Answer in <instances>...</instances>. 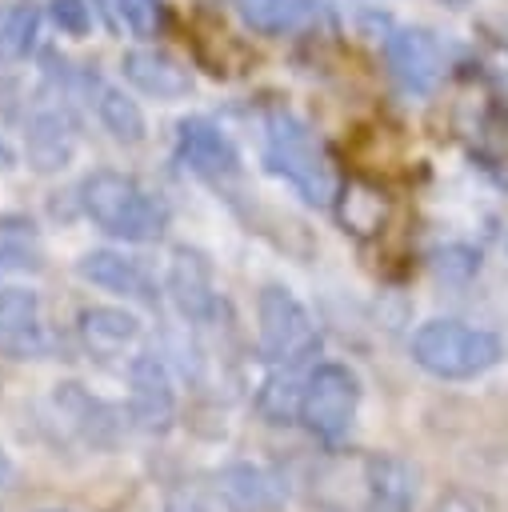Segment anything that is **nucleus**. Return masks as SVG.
Returning <instances> with one entry per match:
<instances>
[{
	"mask_svg": "<svg viewBox=\"0 0 508 512\" xmlns=\"http://www.w3.org/2000/svg\"><path fill=\"white\" fill-rule=\"evenodd\" d=\"M80 208L84 216L120 240L148 244L168 228V208L160 196H152L136 176L116 168H96L80 184Z\"/></svg>",
	"mask_w": 508,
	"mask_h": 512,
	"instance_id": "1",
	"label": "nucleus"
},
{
	"mask_svg": "<svg viewBox=\"0 0 508 512\" xmlns=\"http://www.w3.org/2000/svg\"><path fill=\"white\" fill-rule=\"evenodd\" d=\"M264 164L276 176H284L308 204H332L336 200L340 184H336L332 160L324 156L312 128L284 108H276L264 124Z\"/></svg>",
	"mask_w": 508,
	"mask_h": 512,
	"instance_id": "2",
	"label": "nucleus"
},
{
	"mask_svg": "<svg viewBox=\"0 0 508 512\" xmlns=\"http://www.w3.org/2000/svg\"><path fill=\"white\" fill-rule=\"evenodd\" d=\"M504 344L488 328H472L460 320H428L412 332V360L440 380H472L496 368Z\"/></svg>",
	"mask_w": 508,
	"mask_h": 512,
	"instance_id": "3",
	"label": "nucleus"
},
{
	"mask_svg": "<svg viewBox=\"0 0 508 512\" xmlns=\"http://www.w3.org/2000/svg\"><path fill=\"white\" fill-rule=\"evenodd\" d=\"M256 320H260V352L292 372L300 364H308L320 352V332L308 316V308L284 288V284H268L256 300Z\"/></svg>",
	"mask_w": 508,
	"mask_h": 512,
	"instance_id": "4",
	"label": "nucleus"
},
{
	"mask_svg": "<svg viewBox=\"0 0 508 512\" xmlns=\"http://www.w3.org/2000/svg\"><path fill=\"white\" fill-rule=\"evenodd\" d=\"M356 404H360V380L348 364H316L300 388V424L336 444L344 440V432L352 428V416H356Z\"/></svg>",
	"mask_w": 508,
	"mask_h": 512,
	"instance_id": "5",
	"label": "nucleus"
},
{
	"mask_svg": "<svg viewBox=\"0 0 508 512\" xmlns=\"http://www.w3.org/2000/svg\"><path fill=\"white\" fill-rule=\"evenodd\" d=\"M128 408L136 428L144 432H168L176 420V388L164 356L140 352L128 364Z\"/></svg>",
	"mask_w": 508,
	"mask_h": 512,
	"instance_id": "6",
	"label": "nucleus"
},
{
	"mask_svg": "<svg viewBox=\"0 0 508 512\" xmlns=\"http://www.w3.org/2000/svg\"><path fill=\"white\" fill-rule=\"evenodd\" d=\"M52 340L40 316V296L32 288H0V352L12 360H40L48 356Z\"/></svg>",
	"mask_w": 508,
	"mask_h": 512,
	"instance_id": "7",
	"label": "nucleus"
},
{
	"mask_svg": "<svg viewBox=\"0 0 508 512\" xmlns=\"http://www.w3.org/2000/svg\"><path fill=\"white\" fill-rule=\"evenodd\" d=\"M176 156L208 180H232L240 172L236 144L204 116H188V120L176 124Z\"/></svg>",
	"mask_w": 508,
	"mask_h": 512,
	"instance_id": "8",
	"label": "nucleus"
},
{
	"mask_svg": "<svg viewBox=\"0 0 508 512\" xmlns=\"http://www.w3.org/2000/svg\"><path fill=\"white\" fill-rule=\"evenodd\" d=\"M384 52H388V68L400 80V88L420 92V96L436 88V80L444 72V52L432 40V32H424V28H400V32L388 36Z\"/></svg>",
	"mask_w": 508,
	"mask_h": 512,
	"instance_id": "9",
	"label": "nucleus"
},
{
	"mask_svg": "<svg viewBox=\"0 0 508 512\" xmlns=\"http://www.w3.org/2000/svg\"><path fill=\"white\" fill-rule=\"evenodd\" d=\"M216 492L232 512H276L288 500V488L276 472L260 464H228L216 472Z\"/></svg>",
	"mask_w": 508,
	"mask_h": 512,
	"instance_id": "10",
	"label": "nucleus"
},
{
	"mask_svg": "<svg viewBox=\"0 0 508 512\" xmlns=\"http://www.w3.org/2000/svg\"><path fill=\"white\" fill-rule=\"evenodd\" d=\"M76 272L80 280L104 288V292H116L124 300H136V304H156V284L148 280V272L128 260L124 252H112V248H92L76 260Z\"/></svg>",
	"mask_w": 508,
	"mask_h": 512,
	"instance_id": "11",
	"label": "nucleus"
},
{
	"mask_svg": "<svg viewBox=\"0 0 508 512\" xmlns=\"http://www.w3.org/2000/svg\"><path fill=\"white\" fill-rule=\"evenodd\" d=\"M168 292L188 320H212L216 312V284H212V264L196 248H176L172 268H168Z\"/></svg>",
	"mask_w": 508,
	"mask_h": 512,
	"instance_id": "12",
	"label": "nucleus"
},
{
	"mask_svg": "<svg viewBox=\"0 0 508 512\" xmlns=\"http://www.w3.org/2000/svg\"><path fill=\"white\" fill-rule=\"evenodd\" d=\"M52 408H56V416H60L84 444L108 448V444L116 440V416H112V408H108L104 400L88 396L80 384H56Z\"/></svg>",
	"mask_w": 508,
	"mask_h": 512,
	"instance_id": "13",
	"label": "nucleus"
},
{
	"mask_svg": "<svg viewBox=\"0 0 508 512\" xmlns=\"http://www.w3.org/2000/svg\"><path fill=\"white\" fill-rule=\"evenodd\" d=\"M120 72L132 88L156 96V100H176V96H188L192 92V76L164 52L156 48H132L120 56Z\"/></svg>",
	"mask_w": 508,
	"mask_h": 512,
	"instance_id": "14",
	"label": "nucleus"
},
{
	"mask_svg": "<svg viewBox=\"0 0 508 512\" xmlns=\"http://www.w3.org/2000/svg\"><path fill=\"white\" fill-rule=\"evenodd\" d=\"M76 328H80L84 348H88L92 356H100V360L120 356V352H124L128 344H136V336H140V320H136L132 312L108 308V304L84 308L80 320H76Z\"/></svg>",
	"mask_w": 508,
	"mask_h": 512,
	"instance_id": "15",
	"label": "nucleus"
},
{
	"mask_svg": "<svg viewBox=\"0 0 508 512\" xmlns=\"http://www.w3.org/2000/svg\"><path fill=\"white\" fill-rule=\"evenodd\" d=\"M24 144H28V160L36 172H56L72 160L76 152V132L68 124L64 112L48 108V112H36L28 120V132H24Z\"/></svg>",
	"mask_w": 508,
	"mask_h": 512,
	"instance_id": "16",
	"label": "nucleus"
},
{
	"mask_svg": "<svg viewBox=\"0 0 508 512\" xmlns=\"http://www.w3.org/2000/svg\"><path fill=\"white\" fill-rule=\"evenodd\" d=\"M236 12L252 32L284 36L316 16V0H236Z\"/></svg>",
	"mask_w": 508,
	"mask_h": 512,
	"instance_id": "17",
	"label": "nucleus"
},
{
	"mask_svg": "<svg viewBox=\"0 0 508 512\" xmlns=\"http://www.w3.org/2000/svg\"><path fill=\"white\" fill-rule=\"evenodd\" d=\"M368 484H372V500L380 512H408L412 496H416V472L404 460H372L368 464Z\"/></svg>",
	"mask_w": 508,
	"mask_h": 512,
	"instance_id": "18",
	"label": "nucleus"
},
{
	"mask_svg": "<svg viewBox=\"0 0 508 512\" xmlns=\"http://www.w3.org/2000/svg\"><path fill=\"white\" fill-rule=\"evenodd\" d=\"M96 116H100V124H104L120 144H140V140H144V112H140L136 100H128L120 88L96 84Z\"/></svg>",
	"mask_w": 508,
	"mask_h": 512,
	"instance_id": "19",
	"label": "nucleus"
},
{
	"mask_svg": "<svg viewBox=\"0 0 508 512\" xmlns=\"http://www.w3.org/2000/svg\"><path fill=\"white\" fill-rule=\"evenodd\" d=\"M40 36V12L24 0L0 4V56L4 60H24L36 48Z\"/></svg>",
	"mask_w": 508,
	"mask_h": 512,
	"instance_id": "20",
	"label": "nucleus"
},
{
	"mask_svg": "<svg viewBox=\"0 0 508 512\" xmlns=\"http://www.w3.org/2000/svg\"><path fill=\"white\" fill-rule=\"evenodd\" d=\"M116 12L136 36H156L164 24V4L160 0H116Z\"/></svg>",
	"mask_w": 508,
	"mask_h": 512,
	"instance_id": "21",
	"label": "nucleus"
},
{
	"mask_svg": "<svg viewBox=\"0 0 508 512\" xmlns=\"http://www.w3.org/2000/svg\"><path fill=\"white\" fill-rule=\"evenodd\" d=\"M52 20L72 36H84L92 28V12L84 0H52Z\"/></svg>",
	"mask_w": 508,
	"mask_h": 512,
	"instance_id": "22",
	"label": "nucleus"
},
{
	"mask_svg": "<svg viewBox=\"0 0 508 512\" xmlns=\"http://www.w3.org/2000/svg\"><path fill=\"white\" fill-rule=\"evenodd\" d=\"M432 512H476V504L464 496V492H448V496H440L436 500V508Z\"/></svg>",
	"mask_w": 508,
	"mask_h": 512,
	"instance_id": "23",
	"label": "nucleus"
},
{
	"mask_svg": "<svg viewBox=\"0 0 508 512\" xmlns=\"http://www.w3.org/2000/svg\"><path fill=\"white\" fill-rule=\"evenodd\" d=\"M8 484H12V460H8V452L0 444V488H8Z\"/></svg>",
	"mask_w": 508,
	"mask_h": 512,
	"instance_id": "24",
	"label": "nucleus"
},
{
	"mask_svg": "<svg viewBox=\"0 0 508 512\" xmlns=\"http://www.w3.org/2000/svg\"><path fill=\"white\" fill-rule=\"evenodd\" d=\"M44 512H64V508H44Z\"/></svg>",
	"mask_w": 508,
	"mask_h": 512,
	"instance_id": "25",
	"label": "nucleus"
},
{
	"mask_svg": "<svg viewBox=\"0 0 508 512\" xmlns=\"http://www.w3.org/2000/svg\"><path fill=\"white\" fill-rule=\"evenodd\" d=\"M452 4H460V0H452Z\"/></svg>",
	"mask_w": 508,
	"mask_h": 512,
	"instance_id": "26",
	"label": "nucleus"
},
{
	"mask_svg": "<svg viewBox=\"0 0 508 512\" xmlns=\"http://www.w3.org/2000/svg\"><path fill=\"white\" fill-rule=\"evenodd\" d=\"M188 512H196V508H188Z\"/></svg>",
	"mask_w": 508,
	"mask_h": 512,
	"instance_id": "27",
	"label": "nucleus"
}]
</instances>
